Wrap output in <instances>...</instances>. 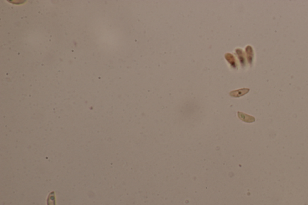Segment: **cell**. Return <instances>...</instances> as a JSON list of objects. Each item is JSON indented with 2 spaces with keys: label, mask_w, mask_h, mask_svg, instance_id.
<instances>
[{
  "label": "cell",
  "mask_w": 308,
  "mask_h": 205,
  "mask_svg": "<svg viewBox=\"0 0 308 205\" xmlns=\"http://www.w3.org/2000/svg\"><path fill=\"white\" fill-rule=\"evenodd\" d=\"M48 205H55L54 193L52 192L48 198Z\"/></svg>",
  "instance_id": "obj_4"
},
{
  "label": "cell",
  "mask_w": 308,
  "mask_h": 205,
  "mask_svg": "<svg viewBox=\"0 0 308 205\" xmlns=\"http://www.w3.org/2000/svg\"><path fill=\"white\" fill-rule=\"evenodd\" d=\"M225 58L227 60L228 62L230 64V65L234 68H235L236 66H237V64H236V62H235V58L230 53H226L225 54Z\"/></svg>",
  "instance_id": "obj_3"
},
{
  "label": "cell",
  "mask_w": 308,
  "mask_h": 205,
  "mask_svg": "<svg viewBox=\"0 0 308 205\" xmlns=\"http://www.w3.org/2000/svg\"><path fill=\"white\" fill-rule=\"evenodd\" d=\"M237 114H238V116L239 118V119H241L242 121L244 122L252 123L255 121V118L254 117H253V116L247 115L245 113H243L242 112H239V111H238Z\"/></svg>",
  "instance_id": "obj_2"
},
{
  "label": "cell",
  "mask_w": 308,
  "mask_h": 205,
  "mask_svg": "<svg viewBox=\"0 0 308 205\" xmlns=\"http://www.w3.org/2000/svg\"><path fill=\"white\" fill-rule=\"evenodd\" d=\"M249 90H250L249 88H241V89L230 92L229 93V95L231 97L233 98H239L242 96H244L245 94H247L249 92Z\"/></svg>",
  "instance_id": "obj_1"
}]
</instances>
